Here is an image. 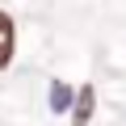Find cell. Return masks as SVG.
<instances>
[{"mask_svg": "<svg viewBox=\"0 0 126 126\" xmlns=\"http://www.w3.org/2000/svg\"><path fill=\"white\" fill-rule=\"evenodd\" d=\"M93 101H97L93 84H80V101H76V118H72V126H88V118H93Z\"/></svg>", "mask_w": 126, "mask_h": 126, "instance_id": "1", "label": "cell"}, {"mask_svg": "<svg viewBox=\"0 0 126 126\" xmlns=\"http://www.w3.org/2000/svg\"><path fill=\"white\" fill-rule=\"evenodd\" d=\"M13 59V21H9V13L0 9V67Z\"/></svg>", "mask_w": 126, "mask_h": 126, "instance_id": "2", "label": "cell"}, {"mask_svg": "<svg viewBox=\"0 0 126 126\" xmlns=\"http://www.w3.org/2000/svg\"><path fill=\"white\" fill-rule=\"evenodd\" d=\"M67 97H72V93L63 88V84H55V88H50V105H55V109H63V105H67Z\"/></svg>", "mask_w": 126, "mask_h": 126, "instance_id": "3", "label": "cell"}]
</instances>
